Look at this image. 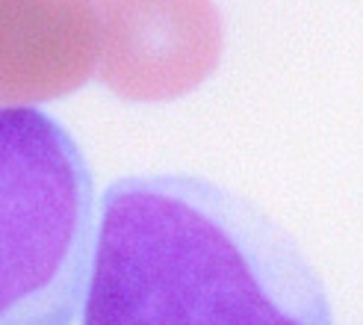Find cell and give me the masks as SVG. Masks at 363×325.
Listing matches in <instances>:
<instances>
[{
  "label": "cell",
  "instance_id": "1",
  "mask_svg": "<svg viewBox=\"0 0 363 325\" xmlns=\"http://www.w3.org/2000/svg\"><path fill=\"white\" fill-rule=\"evenodd\" d=\"M83 325H334L296 240L192 175L124 177L98 207Z\"/></svg>",
  "mask_w": 363,
  "mask_h": 325
},
{
  "label": "cell",
  "instance_id": "2",
  "mask_svg": "<svg viewBox=\"0 0 363 325\" xmlns=\"http://www.w3.org/2000/svg\"><path fill=\"white\" fill-rule=\"evenodd\" d=\"M95 243L83 151L35 106H0V325H71Z\"/></svg>",
  "mask_w": 363,
  "mask_h": 325
},
{
  "label": "cell",
  "instance_id": "3",
  "mask_svg": "<svg viewBox=\"0 0 363 325\" xmlns=\"http://www.w3.org/2000/svg\"><path fill=\"white\" fill-rule=\"evenodd\" d=\"M101 77L136 101L174 98L219 60L210 0H98Z\"/></svg>",
  "mask_w": 363,
  "mask_h": 325
},
{
  "label": "cell",
  "instance_id": "4",
  "mask_svg": "<svg viewBox=\"0 0 363 325\" xmlns=\"http://www.w3.org/2000/svg\"><path fill=\"white\" fill-rule=\"evenodd\" d=\"M98 65L92 0H0V106H33L80 89Z\"/></svg>",
  "mask_w": 363,
  "mask_h": 325
}]
</instances>
